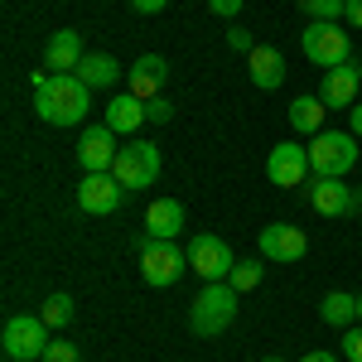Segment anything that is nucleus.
Returning a JSON list of instances; mask_svg holds the SVG:
<instances>
[{
  "label": "nucleus",
  "instance_id": "1",
  "mask_svg": "<svg viewBox=\"0 0 362 362\" xmlns=\"http://www.w3.org/2000/svg\"><path fill=\"white\" fill-rule=\"evenodd\" d=\"M34 112L44 126H78L92 107V87L78 78V73H49L39 68L34 78Z\"/></svg>",
  "mask_w": 362,
  "mask_h": 362
},
{
  "label": "nucleus",
  "instance_id": "2",
  "mask_svg": "<svg viewBox=\"0 0 362 362\" xmlns=\"http://www.w3.org/2000/svg\"><path fill=\"white\" fill-rule=\"evenodd\" d=\"M237 290L227 285V280H208L203 290L194 295V305H189V329H194L198 338H218L237 319Z\"/></svg>",
  "mask_w": 362,
  "mask_h": 362
},
{
  "label": "nucleus",
  "instance_id": "3",
  "mask_svg": "<svg viewBox=\"0 0 362 362\" xmlns=\"http://www.w3.org/2000/svg\"><path fill=\"white\" fill-rule=\"evenodd\" d=\"M49 324L39 319V314H15V319H5V329H0V348H5V358L10 362H44L49 353Z\"/></svg>",
  "mask_w": 362,
  "mask_h": 362
},
{
  "label": "nucleus",
  "instance_id": "4",
  "mask_svg": "<svg viewBox=\"0 0 362 362\" xmlns=\"http://www.w3.org/2000/svg\"><path fill=\"white\" fill-rule=\"evenodd\" d=\"M300 49H305L309 63L338 68V63L353 58V39H348V29H338V20H309V29L300 34Z\"/></svg>",
  "mask_w": 362,
  "mask_h": 362
},
{
  "label": "nucleus",
  "instance_id": "5",
  "mask_svg": "<svg viewBox=\"0 0 362 362\" xmlns=\"http://www.w3.org/2000/svg\"><path fill=\"white\" fill-rule=\"evenodd\" d=\"M353 165H358V136L353 131H319V136L309 140V169L314 174L343 179Z\"/></svg>",
  "mask_w": 362,
  "mask_h": 362
},
{
  "label": "nucleus",
  "instance_id": "6",
  "mask_svg": "<svg viewBox=\"0 0 362 362\" xmlns=\"http://www.w3.org/2000/svg\"><path fill=\"white\" fill-rule=\"evenodd\" d=\"M112 174H116L121 189H145V184H155V179H160V145H150V140L121 145Z\"/></svg>",
  "mask_w": 362,
  "mask_h": 362
},
{
  "label": "nucleus",
  "instance_id": "7",
  "mask_svg": "<svg viewBox=\"0 0 362 362\" xmlns=\"http://www.w3.org/2000/svg\"><path fill=\"white\" fill-rule=\"evenodd\" d=\"M184 266H189V256L174 247V242L145 237V247H140V276H145V285L165 290V285H174V280L184 276Z\"/></svg>",
  "mask_w": 362,
  "mask_h": 362
},
{
  "label": "nucleus",
  "instance_id": "8",
  "mask_svg": "<svg viewBox=\"0 0 362 362\" xmlns=\"http://www.w3.org/2000/svg\"><path fill=\"white\" fill-rule=\"evenodd\" d=\"M309 174H314L309 169V145H300V140H285L266 155V179L276 189H305Z\"/></svg>",
  "mask_w": 362,
  "mask_h": 362
},
{
  "label": "nucleus",
  "instance_id": "9",
  "mask_svg": "<svg viewBox=\"0 0 362 362\" xmlns=\"http://www.w3.org/2000/svg\"><path fill=\"white\" fill-rule=\"evenodd\" d=\"M305 198H309V208L324 213V218H348V213L358 208V194H353L343 179H334V174H309Z\"/></svg>",
  "mask_w": 362,
  "mask_h": 362
},
{
  "label": "nucleus",
  "instance_id": "10",
  "mask_svg": "<svg viewBox=\"0 0 362 362\" xmlns=\"http://www.w3.org/2000/svg\"><path fill=\"white\" fill-rule=\"evenodd\" d=\"M189 266H194L203 280H227V276H232V266H237V256H232V247H227L223 237L198 232L194 242H189Z\"/></svg>",
  "mask_w": 362,
  "mask_h": 362
},
{
  "label": "nucleus",
  "instance_id": "11",
  "mask_svg": "<svg viewBox=\"0 0 362 362\" xmlns=\"http://www.w3.org/2000/svg\"><path fill=\"white\" fill-rule=\"evenodd\" d=\"M116 155H121V145H116V131L107 121L83 131V140H78V165H83L87 174H112Z\"/></svg>",
  "mask_w": 362,
  "mask_h": 362
},
{
  "label": "nucleus",
  "instance_id": "12",
  "mask_svg": "<svg viewBox=\"0 0 362 362\" xmlns=\"http://www.w3.org/2000/svg\"><path fill=\"white\" fill-rule=\"evenodd\" d=\"M121 184H116V174H83V184H78V208L92 213V218H112L116 208H121Z\"/></svg>",
  "mask_w": 362,
  "mask_h": 362
},
{
  "label": "nucleus",
  "instance_id": "13",
  "mask_svg": "<svg viewBox=\"0 0 362 362\" xmlns=\"http://www.w3.org/2000/svg\"><path fill=\"white\" fill-rule=\"evenodd\" d=\"M358 87H362V63H358V58H348V63H338V68L324 73L319 97H324L329 112H334V107H358Z\"/></svg>",
  "mask_w": 362,
  "mask_h": 362
},
{
  "label": "nucleus",
  "instance_id": "14",
  "mask_svg": "<svg viewBox=\"0 0 362 362\" xmlns=\"http://www.w3.org/2000/svg\"><path fill=\"white\" fill-rule=\"evenodd\" d=\"M305 232L300 227H290V223H271V227H261V256L266 261H305Z\"/></svg>",
  "mask_w": 362,
  "mask_h": 362
},
{
  "label": "nucleus",
  "instance_id": "15",
  "mask_svg": "<svg viewBox=\"0 0 362 362\" xmlns=\"http://www.w3.org/2000/svg\"><path fill=\"white\" fill-rule=\"evenodd\" d=\"M179 232H184V203H179V198H155V203L145 208V237L174 242Z\"/></svg>",
  "mask_w": 362,
  "mask_h": 362
},
{
  "label": "nucleus",
  "instance_id": "16",
  "mask_svg": "<svg viewBox=\"0 0 362 362\" xmlns=\"http://www.w3.org/2000/svg\"><path fill=\"white\" fill-rule=\"evenodd\" d=\"M83 58H87L83 34H78V29H58L54 39H49V49H44V68H49V73H78Z\"/></svg>",
  "mask_w": 362,
  "mask_h": 362
},
{
  "label": "nucleus",
  "instance_id": "17",
  "mask_svg": "<svg viewBox=\"0 0 362 362\" xmlns=\"http://www.w3.org/2000/svg\"><path fill=\"white\" fill-rule=\"evenodd\" d=\"M247 73H251V83L261 87V92H276V87L285 83V54L271 49V44H256V49L247 54Z\"/></svg>",
  "mask_w": 362,
  "mask_h": 362
},
{
  "label": "nucleus",
  "instance_id": "18",
  "mask_svg": "<svg viewBox=\"0 0 362 362\" xmlns=\"http://www.w3.org/2000/svg\"><path fill=\"white\" fill-rule=\"evenodd\" d=\"M169 83V63L160 54H140L131 63V92H136L140 102H150V97H160V87Z\"/></svg>",
  "mask_w": 362,
  "mask_h": 362
},
{
  "label": "nucleus",
  "instance_id": "19",
  "mask_svg": "<svg viewBox=\"0 0 362 362\" xmlns=\"http://www.w3.org/2000/svg\"><path fill=\"white\" fill-rule=\"evenodd\" d=\"M107 126H112L116 136H131V131H140V126H145V102H140L136 92H121V97H112V102H107Z\"/></svg>",
  "mask_w": 362,
  "mask_h": 362
},
{
  "label": "nucleus",
  "instance_id": "20",
  "mask_svg": "<svg viewBox=\"0 0 362 362\" xmlns=\"http://www.w3.org/2000/svg\"><path fill=\"white\" fill-rule=\"evenodd\" d=\"M324 97H295L290 102V126L300 131V136H319L324 131Z\"/></svg>",
  "mask_w": 362,
  "mask_h": 362
},
{
  "label": "nucleus",
  "instance_id": "21",
  "mask_svg": "<svg viewBox=\"0 0 362 362\" xmlns=\"http://www.w3.org/2000/svg\"><path fill=\"white\" fill-rule=\"evenodd\" d=\"M78 78H83L87 87H112L116 78H121V63H116L112 54H87L83 63H78Z\"/></svg>",
  "mask_w": 362,
  "mask_h": 362
},
{
  "label": "nucleus",
  "instance_id": "22",
  "mask_svg": "<svg viewBox=\"0 0 362 362\" xmlns=\"http://www.w3.org/2000/svg\"><path fill=\"white\" fill-rule=\"evenodd\" d=\"M319 314H324V324H334V329H353V324H358V295L334 290V295H324Z\"/></svg>",
  "mask_w": 362,
  "mask_h": 362
},
{
  "label": "nucleus",
  "instance_id": "23",
  "mask_svg": "<svg viewBox=\"0 0 362 362\" xmlns=\"http://www.w3.org/2000/svg\"><path fill=\"white\" fill-rule=\"evenodd\" d=\"M73 295H49L44 300V309H39V319L49 324V329H68V319H73Z\"/></svg>",
  "mask_w": 362,
  "mask_h": 362
},
{
  "label": "nucleus",
  "instance_id": "24",
  "mask_svg": "<svg viewBox=\"0 0 362 362\" xmlns=\"http://www.w3.org/2000/svg\"><path fill=\"white\" fill-rule=\"evenodd\" d=\"M227 285H232L237 295L256 290V285H261V261H237V266H232V276H227Z\"/></svg>",
  "mask_w": 362,
  "mask_h": 362
},
{
  "label": "nucleus",
  "instance_id": "25",
  "mask_svg": "<svg viewBox=\"0 0 362 362\" xmlns=\"http://www.w3.org/2000/svg\"><path fill=\"white\" fill-rule=\"evenodd\" d=\"M305 10H309V20H343L348 15V0H309Z\"/></svg>",
  "mask_w": 362,
  "mask_h": 362
},
{
  "label": "nucleus",
  "instance_id": "26",
  "mask_svg": "<svg viewBox=\"0 0 362 362\" xmlns=\"http://www.w3.org/2000/svg\"><path fill=\"white\" fill-rule=\"evenodd\" d=\"M145 121H155V126H165V121H174V102H169L165 92L145 102Z\"/></svg>",
  "mask_w": 362,
  "mask_h": 362
},
{
  "label": "nucleus",
  "instance_id": "27",
  "mask_svg": "<svg viewBox=\"0 0 362 362\" xmlns=\"http://www.w3.org/2000/svg\"><path fill=\"white\" fill-rule=\"evenodd\" d=\"M44 362H83V358H78V348H73L68 338H54L49 353H44Z\"/></svg>",
  "mask_w": 362,
  "mask_h": 362
},
{
  "label": "nucleus",
  "instance_id": "28",
  "mask_svg": "<svg viewBox=\"0 0 362 362\" xmlns=\"http://www.w3.org/2000/svg\"><path fill=\"white\" fill-rule=\"evenodd\" d=\"M338 353H343L348 362H362V324H358V329H348V334H343V343H338Z\"/></svg>",
  "mask_w": 362,
  "mask_h": 362
},
{
  "label": "nucleus",
  "instance_id": "29",
  "mask_svg": "<svg viewBox=\"0 0 362 362\" xmlns=\"http://www.w3.org/2000/svg\"><path fill=\"white\" fill-rule=\"evenodd\" d=\"M208 10L218 20H232V15H242V0H208Z\"/></svg>",
  "mask_w": 362,
  "mask_h": 362
},
{
  "label": "nucleus",
  "instance_id": "30",
  "mask_svg": "<svg viewBox=\"0 0 362 362\" xmlns=\"http://www.w3.org/2000/svg\"><path fill=\"white\" fill-rule=\"evenodd\" d=\"M227 44H232L237 54H251V49H256V44H251V34H247V29H232V34H227Z\"/></svg>",
  "mask_w": 362,
  "mask_h": 362
},
{
  "label": "nucleus",
  "instance_id": "31",
  "mask_svg": "<svg viewBox=\"0 0 362 362\" xmlns=\"http://www.w3.org/2000/svg\"><path fill=\"white\" fill-rule=\"evenodd\" d=\"M131 5H136L140 15H160V10H165L169 0H131Z\"/></svg>",
  "mask_w": 362,
  "mask_h": 362
},
{
  "label": "nucleus",
  "instance_id": "32",
  "mask_svg": "<svg viewBox=\"0 0 362 362\" xmlns=\"http://www.w3.org/2000/svg\"><path fill=\"white\" fill-rule=\"evenodd\" d=\"M353 29H362V0H348V15H343Z\"/></svg>",
  "mask_w": 362,
  "mask_h": 362
},
{
  "label": "nucleus",
  "instance_id": "33",
  "mask_svg": "<svg viewBox=\"0 0 362 362\" xmlns=\"http://www.w3.org/2000/svg\"><path fill=\"white\" fill-rule=\"evenodd\" d=\"M348 116H353V136L362 140V102H358V107H348Z\"/></svg>",
  "mask_w": 362,
  "mask_h": 362
},
{
  "label": "nucleus",
  "instance_id": "34",
  "mask_svg": "<svg viewBox=\"0 0 362 362\" xmlns=\"http://www.w3.org/2000/svg\"><path fill=\"white\" fill-rule=\"evenodd\" d=\"M300 362H338V358H334V353H305Z\"/></svg>",
  "mask_w": 362,
  "mask_h": 362
},
{
  "label": "nucleus",
  "instance_id": "35",
  "mask_svg": "<svg viewBox=\"0 0 362 362\" xmlns=\"http://www.w3.org/2000/svg\"><path fill=\"white\" fill-rule=\"evenodd\" d=\"M358 324H362V295H358Z\"/></svg>",
  "mask_w": 362,
  "mask_h": 362
},
{
  "label": "nucleus",
  "instance_id": "36",
  "mask_svg": "<svg viewBox=\"0 0 362 362\" xmlns=\"http://www.w3.org/2000/svg\"><path fill=\"white\" fill-rule=\"evenodd\" d=\"M261 362H285V358H261Z\"/></svg>",
  "mask_w": 362,
  "mask_h": 362
},
{
  "label": "nucleus",
  "instance_id": "37",
  "mask_svg": "<svg viewBox=\"0 0 362 362\" xmlns=\"http://www.w3.org/2000/svg\"><path fill=\"white\" fill-rule=\"evenodd\" d=\"M358 208H362V184H358Z\"/></svg>",
  "mask_w": 362,
  "mask_h": 362
},
{
  "label": "nucleus",
  "instance_id": "38",
  "mask_svg": "<svg viewBox=\"0 0 362 362\" xmlns=\"http://www.w3.org/2000/svg\"><path fill=\"white\" fill-rule=\"evenodd\" d=\"M295 5H309V0H295Z\"/></svg>",
  "mask_w": 362,
  "mask_h": 362
}]
</instances>
